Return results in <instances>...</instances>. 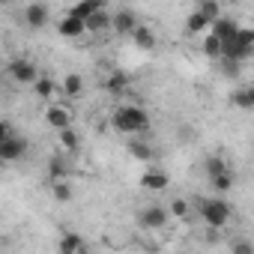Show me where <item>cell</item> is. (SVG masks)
<instances>
[{
	"instance_id": "cell-14",
	"label": "cell",
	"mask_w": 254,
	"mask_h": 254,
	"mask_svg": "<svg viewBox=\"0 0 254 254\" xmlns=\"http://www.w3.org/2000/svg\"><path fill=\"white\" fill-rule=\"evenodd\" d=\"M57 33L66 36V39H78V36H84L87 30H84V21H78V18H72V15H63L60 24H57Z\"/></svg>"
},
{
	"instance_id": "cell-10",
	"label": "cell",
	"mask_w": 254,
	"mask_h": 254,
	"mask_svg": "<svg viewBox=\"0 0 254 254\" xmlns=\"http://www.w3.org/2000/svg\"><path fill=\"white\" fill-rule=\"evenodd\" d=\"M48 18H51V9H48L45 3H30V6L24 9V21H27V27H33V30L45 27Z\"/></svg>"
},
{
	"instance_id": "cell-20",
	"label": "cell",
	"mask_w": 254,
	"mask_h": 254,
	"mask_svg": "<svg viewBox=\"0 0 254 254\" xmlns=\"http://www.w3.org/2000/svg\"><path fill=\"white\" fill-rule=\"evenodd\" d=\"M81 90H84V81H81V75H78V72H69V75L63 78V93L75 99V96H81Z\"/></svg>"
},
{
	"instance_id": "cell-4",
	"label": "cell",
	"mask_w": 254,
	"mask_h": 254,
	"mask_svg": "<svg viewBox=\"0 0 254 254\" xmlns=\"http://www.w3.org/2000/svg\"><path fill=\"white\" fill-rule=\"evenodd\" d=\"M6 72H9V78L18 81V84H36V78H39V66H36L33 60H27V57H15V60H9Z\"/></svg>"
},
{
	"instance_id": "cell-13",
	"label": "cell",
	"mask_w": 254,
	"mask_h": 254,
	"mask_svg": "<svg viewBox=\"0 0 254 254\" xmlns=\"http://www.w3.org/2000/svg\"><path fill=\"white\" fill-rule=\"evenodd\" d=\"M99 9H105V3L102 0H81V3H75L66 15H72V18H78V21H87L93 12H99Z\"/></svg>"
},
{
	"instance_id": "cell-8",
	"label": "cell",
	"mask_w": 254,
	"mask_h": 254,
	"mask_svg": "<svg viewBox=\"0 0 254 254\" xmlns=\"http://www.w3.org/2000/svg\"><path fill=\"white\" fill-rule=\"evenodd\" d=\"M242 24L236 21V18H227V15H221V18H215L212 24H209V36H215L218 42H224V39H230L236 30H239Z\"/></svg>"
},
{
	"instance_id": "cell-23",
	"label": "cell",
	"mask_w": 254,
	"mask_h": 254,
	"mask_svg": "<svg viewBox=\"0 0 254 254\" xmlns=\"http://www.w3.org/2000/svg\"><path fill=\"white\" fill-rule=\"evenodd\" d=\"M200 51H203L206 57L218 60V57H221V42H218L215 36H209V33H206V36H203V42H200Z\"/></svg>"
},
{
	"instance_id": "cell-33",
	"label": "cell",
	"mask_w": 254,
	"mask_h": 254,
	"mask_svg": "<svg viewBox=\"0 0 254 254\" xmlns=\"http://www.w3.org/2000/svg\"><path fill=\"white\" fill-rule=\"evenodd\" d=\"M9 135H12V132H9V126H6L3 120H0V144H3V141H6Z\"/></svg>"
},
{
	"instance_id": "cell-18",
	"label": "cell",
	"mask_w": 254,
	"mask_h": 254,
	"mask_svg": "<svg viewBox=\"0 0 254 254\" xmlns=\"http://www.w3.org/2000/svg\"><path fill=\"white\" fill-rule=\"evenodd\" d=\"M230 99H233V105H239L242 111H251V108H254V87H239Z\"/></svg>"
},
{
	"instance_id": "cell-29",
	"label": "cell",
	"mask_w": 254,
	"mask_h": 254,
	"mask_svg": "<svg viewBox=\"0 0 254 254\" xmlns=\"http://www.w3.org/2000/svg\"><path fill=\"white\" fill-rule=\"evenodd\" d=\"M212 189H215V191H230V189H233V174L227 171V174L212 177Z\"/></svg>"
},
{
	"instance_id": "cell-31",
	"label": "cell",
	"mask_w": 254,
	"mask_h": 254,
	"mask_svg": "<svg viewBox=\"0 0 254 254\" xmlns=\"http://www.w3.org/2000/svg\"><path fill=\"white\" fill-rule=\"evenodd\" d=\"M233 254H254V248H251L248 239H236L233 242Z\"/></svg>"
},
{
	"instance_id": "cell-25",
	"label": "cell",
	"mask_w": 254,
	"mask_h": 254,
	"mask_svg": "<svg viewBox=\"0 0 254 254\" xmlns=\"http://www.w3.org/2000/svg\"><path fill=\"white\" fill-rule=\"evenodd\" d=\"M51 183H63L66 177H69V165L63 162V159H51Z\"/></svg>"
},
{
	"instance_id": "cell-15",
	"label": "cell",
	"mask_w": 254,
	"mask_h": 254,
	"mask_svg": "<svg viewBox=\"0 0 254 254\" xmlns=\"http://www.w3.org/2000/svg\"><path fill=\"white\" fill-rule=\"evenodd\" d=\"M81 248H84V236L75 233V230H66V233L60 236V242H57V251H60V254H78Z\"/></svg>"
},
{
	"instance_id": "cell-30",
	"label": "cell",
	"mask_w": 254,
	"mask_h": 254,
	"mask_svg": "<svg viewBox=\"0 0 254 254\" xmlns=\"http://www.w3.org/2000/svg\"><path fill=\"white\" fill-rule=\"evenodd\" d=\"M105 87H108V90H111V93H120V90H123V87H126V78H123V75H111V78H108V84H105Z\"/></svg>"
},
{
	"instance_id": "cell-19",
	"label": "cell",
	"mask_w": 254,
	"mask_h": 254,
	"mask_svg": "<svg viewBox=\"0 0 254 254\" xmlns=\"http://www.w3.org/2000/svg\"><path fill=\"white\" fill-rule=\"evenodd\" d=\"M203 171H206V177L212 180V177H218V174H227V171H230V165H227L221 156H209V159L203 162Z\"/></svg>"
},
{
	"instance_id": "cell-32",
	"label": "cell",
	"mask_w": 254,
	"mask_h": 254,
	"mask_svg": "<svg viewBox=\"0 0 254 254\" xmlns=\"http://www.w3.org/2000/svg\"><path fill=\"white\" fill-rule=\"evenodd\" d=\"M224 69H227L224 75H230V78H233V75H239V63H233V60H224Z\"/></svg>"
},
{
	"instance_id": "cell-26",
	"label": "cell",
	"mask_w": 254,
	"mask_h": 254,
	"mask_svg": "<svg viewBox=\"0 0 254 254\" xmlns=\"http://www.w3.org/2000/svg\"><path fill=\"white\" fill-rule=\"evenodd\" d=\"M206 27H209V24H206V18H203V15H197V12H191V15L186 18V30H189V33H206Z\"/></svg>"
},
{
	"instance_id": "cell-2",
	"label": "cell",
	"mask_w": 254,
	"mask_h": 254,
	"mask_svg": "<svg viewBox=\"0 0 254 254\" xmlns=\"http://www.w3.org/2000/svg\"><path fill=\"white\" fill-rule=\"evenodd\" d=\"M254 54V30L251 27H239L230 39L221 42V60H233L242 63Z\"/></svg>"
},
{
	"instance_id": "cell-7",
	"label": "cell",
	"mask_w": 254,
	"mask_h": 254,
	"mask_svg": "<svg viewBox=\"0 0 254 254\" xmlns=\"http://www.w3.org/2000/svg\"><path fill=\"white\" fill-rule=\"evenodd\" d=\"M45 120H48L51 129H57V132L72 129V111H69V108H63V105H48Z\"/></svg>"
},
{
	"instance_id": "cell-3",
	"label": "cell",
	"mask_w": 254,
	"mask_h": 254,
	"mask_svg": "<svg viewBox=\"0 0 254 254\" xmlns=\"http://www.w3.org/2000/svg\"><path fill=\"white\" fill-rule=\"evenodd\" d=\"M200 218L206 221V227L221 230L230 221V203L221 197H206V200H200Z\"/></svg>"
},
{
	"instance_id": "cell-1",
	"label": "cell",
	"mask_w": 254,
	"mask_h": 254,
	"mask_svg": "<svg viewBox=\"0 0 254 254\" xmlns=\"http://www.w3.org/2000/svg\"><path fill=\"white\" fill-rule=\"evenodd\" d=\"M111 126L123 135H141L150 129V114L141 105H120L111 114Z\"/></svg>"
},
{
	"instance_id": "cell-21",
	"label": "cell",
	"mask_w": 254,
	"mask_h": 254,
	"mask_svg": "<svg viewBox=\"0 0 254 254\" xmlns=\"http://www.w3.org/2000/svg\"><path fill=\"white\" fill-rule=\"evenodd\" d=\"M33 90H36V96H39V99H54V90H57V84H54L51 78L39 75V78H36V84H33Z\"/></svg>"
},
{
	"instance_id": "cell-16",
	"label": "cell",
	"mask_w": 254,
	"mask_h": 254,
	"mask_svg": "<svg viewBox=\"0 0 254 254\" xmlns=\"http://www.w3.org/2000/svg\"><path fill=\"white\" fill-rule=\"evenodd\" d=\"M108 27H111V12H108V9L93 12V15L84 21V30H87V33H102V30H108Z\"/></svg>"
},
{
	"instance_id": "cell-24",
	"label": "cell",
	"mask_w": 254,
	"mask_h": 254,
	"mask_svg": "<svg viewBox=\"0 0 254 254\" xmlns=\"http://www.w3.org/2000/svg\"><path fill=\"white\" fill-rule=\"evenodd\" d=\"M57 138H60V144H63L66 153H75L78 150V132L75 129H63V132H57Z\"/></svg>"
},
{
	"instance_id": "cell-11",
	"label": "cell",
	"mask_w": 254,
	"mask_h": 254,
	"mask_svg": "<svg viewBox=\"0 0 254 254\" xmlns=\"http://www.w3.org/2000/svg\"><path fill=\"white\" fill-rule=\"evenodd\" d=\"M129 36H132L135 48H141V51H153V48L159 45V36H156V33H153V30H150L147 24H138V27H135V30H132Z\"/></svg>"
},
{
	"instance_id": "cell-6",
	"label": "cell",
	"mask_w": 254,
	"mask_h": 254,
	"mask_svg": "<svg viewBox=\"0 0 254 254\" xmlns=\"http://www.w3.org/2000/svg\"><path fill=\"white\" fill-rule=\"evenodd\" d=\"M168 209L165 206H159V203H153V206H147V209H141V215H138V221L147 227V230H162L165 224H168Z\"/></svg>"
},
{
	"instance_id": "cell-9",
	"label": "cell",
	"mask_w": 254,
	"mask_h": 254,
	"mask_svg": "<svg viewBox=\"0 0 254 254\" xmlns=\"http://www.w3.org/2000/svg\"><path fill=\"white\" fill-rule=\"evenodd\" d=\"M111 27L117 33H132L138 27V15L132 9H117V12H111Z\"/></svg>"
},
{
	"instance_id": "cell-5",
	"label": "cell",
	"mask_w": 254,
	"mask_h": 254,
	"mask_svg": "<svg viewBox=\"0 0 254 254\" xmlns=\"http://www.w3.org/2000/svg\"><path fill=\"white\" fill-rule=\"evenodd\" d=\"M24 156H27V138H21V135H9L3 144H0V165L21 162Z\"/></svg>"
},
{
	"instance_id": "cell-17",
	"label": "cell",
	"mask_w": 254,
	"mask_h": 254,
	"mask_svg": "<svg viewBox=\"0 0 254 254\" xmlns=\"http://www.w3.org/2000/svg\"><path fill=\"white\" fill-rule=\"evenodd\" d=\"M194 12H197V15H203V18H206V24H212L215 18H221V6H218V0H200Z\"/></svg>"
},
{
	"instance_id": "cell-12",
	"label": "cell",
	"mask_w": 254,
	"mask_h": 254,
	"mask_svg": "<svg viewBox=\"0 0 254 254\" xmlns=\"http://www.w3.org/2000/svg\"><path fill=\"white\" fill-rule=\"evenodd\" d=\"M168 183H171V180H168V174H165V171H159V168H150V171L141 177V186H144L147 191H165V189H168Z\"/></svg>"
},
{
	"instance_id": "cell-27",
	"label": "cell",
	"mask_w": 254,
	"mask_h": 254,
	"mask_svg": "<svg viewBox=\"0 0 254 254\" xmlns=\"http://www.w3.org/2000/svg\"><path fill=\"white\" fill-rule=\"evenodd\" d=\"M168 215H174V218H191V206H189V203H186L183 197H177V200L171 203Z\"/></svg>"
},
{
	"instance_id": "cell-28",
	"label": "cell",
	"mask_w": 254,
	"mask_h": 254,
	"mask_svg": "<svg viewBox=\"0 0 254 254\" xmlns=\"http://www.w3.org/2000/svg\"><path fill=\"white\" fill-rule=\"evenodd\" d=\"M51 194L54 200H72V186L63 180V183H51Z\"/></svg>"
},
{
	"instance_id": "cell-22",
	"label": "cell",
	"mask_w": 254,
	"mask_h": 254,
	"mask_svg": "<svg viewBox=\"0 0 254 254\" xmlns=\"http://www.w3.org/2000/svg\"><path fill=\"white\" fill-rule=\"evenodd\" d=\"M129 156L138 162H153V147H147L144 141H132L129 144Z\"/></svg>"
}]
</instances>
